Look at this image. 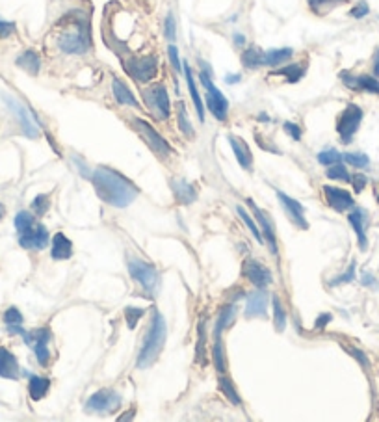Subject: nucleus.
<instances>
[{
	"mask_svg": "<svg viewBox=\"0 0 379 422\" xmlns=\"http://www.w3.org/2000/svg\"><path fill=\"white\" fill-rule=\"evenodd\" d=\"M91 181H94L98 199L110 206H118V209H125V206L130 205L140 194L136 184H132L127 177H123L121 173L112 170V167H95V172L91 173Z\"/></svg>",
	"mask_w": 379,
	"mask_h": 422,
	"instance_id": "f257e3e1",
	"label": "nucleus"
},
{
	"mask_svg": "<svg viewBox=\"0 0 379 422\" xmlns=\"http://www.w3.org/2000/svg\"><path fill=\"white\" fill-rule=\"evenodd\" d=\"M166 335H168V328H166V320H164L162 313L158 309L153 311V318H151V324H149L147 335H145V340H143V346L140 350L138 361H136V367L140 370H145V368H151L157 359L160 357V352L164 348V343H166Z\"/></svg>",
	"mask_w": 379,
	"mask_h": 422,
	"instance_id": "f03ea898",
	"label": "nucleus"
},
{
	"mask_svg": "<svg viewBox=\"0 0 379 422\" xmlns=\"http://www.w3.org/2000/svg\"><path fill=\"white\" fill-rule=\"evenodd\" d=\"M58 47L67 55H84L89 43L82 21H73L69 28H65L58 38Z\"/></svg>",
	"mask_w": 379,
	"mask_h": 422,
	"instance_id": "7ed1b4c3",
	"label": "nucleus"
},
{
	"mask_svg": "<svg viewBox=\"0 0 379 422\" xmlns=\"http://www.w3.org/2000/svg\"><path fill=\"white\" fill-rule=\"evenodd\" d=\"M201 82L207 89V106L212 113H214V118L220 119V121H225L227 119V112H229V103H227L225 95L220 91V89L214 86L210 79V71H201Z\"/></svg>",
	"mask_w": 379,
	"mask_h": 422,
	"instance_id": "20e7f679",
	"label": "nucleus"
},
{
	"mask_svg": "<svg viewBox=\"0 0 379 422\" xmlns=\"http://www.w3.org/2000/svg\"><path fill=\"white\" fill-rule=\"evenodd\" d=\"M361 121H363V110L357 104H348L344 112L339 116V121H336V133H339L340 140L344 143H350L355 133H357V128H359Z\"/></svg>",
	"mask_w": 379,
	"mask_h": 422,
	"instance_id": "39448f33",
	"label": "nucleus"
},
{
	"mask_svg": "<svg viewBox=\"0 0 379 422\" xmlns=\"http://www.w3.org/2000/svg\"><path fill=\"white\" fill-rule=\"evenodd\" d=\"M143 101L149 106V110L157 116L158 119H168L169 118V97L168 91L164 88L162 84H157V86H151V88L143 89L142 91Z\"/></svg>",
	"mask_w": 379,
	"mask_h": 422,
	"instance_id": "423d86ee",
	"label": "nucleus"
},
{
	"mask_svg": "<svg viewBox=\"0 0 379 422\" xmlns=\"http://www.w3.org/2000/svg\"><path fill=\"white\" fill-rule=\"evenodd\" d=\"M132 127L136 128V133L145 140V143L151 148V151H154L157 155H160V157H168L169 152H171L169 143L166 142V140H164V138L160 136V134H158L157 131H154V128L145 121V119L136 118L132 121Z\"/></svg>",
	"mask_w": 379,
	"mask_h": 422,
	"instance_id": "0eeeda50",
	"label": "nucleus"
},
{
	"mask_svg": "<svg viewBox=\"0 0 379 422\" xmlns=\"http://www.w3.org/2000/svg\"><path fill=\"white\" fill-rule=\"evenodd\" d=\"M128 272H130V275H132L134 279L138 281L140 285L147 290V292H154V290H157L160 275H158L154 266H151L149 262H143V260L130 259L128 260Z\"/></svg>",
	"mask_w": 379,
	"mask_h": 422,
	"instance_id": "6e6552de",
	"label": "nucleus"
},
{
	"mask_svg": "<svg viewBox=\"0 0 379 422\" xmlns=\"http://www.w3.org/2000/svg\"><path fill=\"white\" fill-rule=\"evenodd\" d=\"M25 343L30 344L32 348H34L35 352V357H38V363L41 365V367H47L50 361V350H49V343L50 339H52V335H50V331L47 328H41V329H34V331H30V333H26L25 331Z\"/></svg>",
	"mask_w": 379,
	"mask_h": 422,
	"instance_id": "1a4fd4ad",
	"label": "nucleus"
},
{
	"mask_svg": "<svg viewBox=\"0 0 379 422\" xmlns=\"http://www.w3.org/2000/svg\"><path fill=\"white\" fill-rule=\"evenodd\" d=\"M125 69L127 73L136 79L138 82H149L151 79L157 77L158 62L154 56H145V58H130L125 62Z\"/></svg>",
	"mask_w": 379,
	"mask_h": 422,
	"instance_id": "9d476101",
	"label": "nucleus"
},
{
	"mask_svg": "<svg viewBox=\"0 0 379 422\" xmlns=\"http://www.w3.org/2000/svg\"><path fill=\"white\" fill-rule=\"evenodd\" d=\"M19 244L25 248V250L32 251H40L43 248H47L49 244V233L45 229V226L41 223H30L26 229L19 233Z\"/></svg>",
	"mask_w": 379,
	"mask_h": 422,
	"instance_id": "9b49d317",
	"label": "nucleus"
},
{
	"mask_svg": "<svg viewBox=\"0 0 379 422\" xmlns=\"http://www.w3.org/2000/svg\"><path fill=\"white\" fill-rule=\"evenodd\" d=\"M119 406H121V396L115 391H112V389H101L86 404L88 411L95 413H112Z\"/></svg>",
	"mask_w": 379,
	"mask_h": 422,
	"instance_id": "f8f14e48",
	"label": "nucleus"
},
{
	"mask_svg": "<svg viewBox=\"0 0 379 422\" xmlns=\"http://www.w3.org/2000/svg\"><path fill=\"white\" fill-rule=\"evenodd\" d=\"M276 194H277V199L281 201L283 209H285L286 214H288V218L294 221L295 226L300 227V229H309V223H307L305 220V206L301 205L300 201H295L294 197L286 196L285 191L277 190Z\"/></svg>",
	"mask_w": 379,
	"mask_h": 422,
	"instance_id": "ddd939ff",
	"label": "nucleus"
},
{
	"mask_svg": "<svg viewBox=\"0 0 379 422\" xmlns=\"http://www.w3.org/2000/svg\"><path fill=\"white\" fill-rule=\"evenodd\" d=\"M342 82L350 89H361V91H368V94L379 95V80L370 74H351L348 71L340 73Z\"/></svg>",
	"mask_w": 379,
	"mask_h": 422,
	"instance_id": "4468645a",
	"label": "nucleus"
},
{
	"mask_svg": "<svg viewBox=\"0 0 379 422\" xmlns=\"http://www.w3.org/2000/svg\"><path fill=\"white\" fill-rule=\"evenodd\" d=\"M322 190H324L327 205H329L331 209H335V211L344 212V211H350V209H353L355 206V201L350 191H346L342 190V188H335V187H324Z\"/></svg>",
	"mask_w": 379,
	"mask_h": 422,
	"instance_id": "2eb2a0df",
	"label": "nucleus"
},
{
	"mask_svg": "<svg viewBox=\"0 0 379 422\" xmlns=\"http://www.w3.org/2000/svg\"><path fill=\"white\" fill-rule=\"evenodd\" d=\"M244 275H246L247 279L251 281L253 285L259 287V289H266L268 285H271V272L268 268L261 265V262H256V260H246V265H244Z\"/></svg>",
	"mask_w": 379,
	"mask_h": 422,
	"instance_id": "dca6fc26",
	"label": "nucleus"
},
{
	"mask_svg": "<svg viewBox=\"0 0 379 422\" xmlns=\"http://www.w3.org/2000/svg\"><path fill=\"white\" fill-rule=\"evenodd\" d=\"M247 205H249V209H251V212L255 214V218L259 220V226H261L262 233H264V238H266L268 245H270V251L273 253V255H277V242H276V229H273V226H271L270 218L264 214V212L259 209V206L255 205V201L253 199H247Z\"/></svg>",
	"mask_w": 379,
	"mask_h": 422,
	"instance_id": "f3484780",
	"label": "nucleus"
},
{
	"mask_svg": "<svg viewBox=\"0 0 379 422\" xmlns=\"http://www.w3.org/2000/svg\"><path fill=\"white\" fill-rule=\"evenodd\" d=\"M268 309V294L262 290H256L247 296L246 316L247 318H256V316H266Z\"/></svg>",
	"mask_w": 379,
	"mask_h": 422,
	"instance_id": "a211bd4d",
	"label": "nucleus"
},
{
	"mask_svg": "<svg viewBox=\"0 0 379 422\" xmlns=\"http://www.w3.org/2000/svg\"><path fill=\"white\" fill-rule=\"evenodd\" d=\"M8 106H10V109L17 113V119H19L21 127H23V131H25L26 136L28 138L38 136V125L34 123V119H32V116L28 113V110H26L23 104L17 103L15 99H8Z\"/></svg>",
	"mask_w": 379,
	"mask_h": 422,
	"instance_id": "6ab92c4d",
	"label": "nucleus"
},
{
	"mask_svg": "<svg viewBox=\"0 0 379 422\" xmlns=\"http://www.w3.org/2000/svg\"><path fill=\"white\" fill-rule=\"evenodd\" d=\"M0 376L6 379H19L21 376L17 357L6 348H0Z\"/></svg>",
	"mask_w": 379,
	"mask_h": 422,
	"instance_id": "aec40b11",
	"label": "nucleus"
},
{
	"mask_svg": "<svg viewBox=\"0 0 379 422\" xmlns=\"http://www.w3.org/2000/svg\"><path fill=\"white\" fill-rule=\"evenodd\" d=\"M348 220H350V226L357 233V240H359L361 250H365L366 245H368V242H366V223H368L366 212L363 209H359V206H353V212H351Z\"/></svg>",
	"mask_w": 379,
	"mask_h": 422,
	"instance_id": "412c9836",
	"label": "nucleus"
},
{
	"mask_svg": "<svg viewBox=\"0 0 379 422\" xmlns=\"http://www.w3.org/2000/svg\"><path fill=\"white\" fill-rule=\"evenodd\" d=\"M229 143H231L232 151H234V157H237L238 164H240L244 170H251L253 155L251 151H249V145L238 136H229Z\"/></svg>",
	"mask_w": 379,
	"mask_h": 422,
	"instance_id": "4be33fe9",
	"label": "nucleus"
},
{
	"mask_svg": "<svg viewBox=\"0 0 379 422\" xmlns=\"http://www.w3.org/2000/svg\"><path fill=\"white\" fill-rule=\"evenodd\" d=\"M50 255L55 260H67L73 255V242L64 235V233H56L52 238V251Z\"/></svg>",
	"mask_w": 379,
	"mask_h": 422,
	"instance_id": "5701e85b",
	"label": "nucleus"
},
{
	"mask_svg": "<svg viewBox=\"0 0 379 422\" xmlns=\"http://www.w3.org/2000/svg\"><path fill=\"white\" fill-rule=\"evenodd\" d=\"M171 188H173V196L177 199L181 205H190L197 199V194L193 190L192 184H188L186 181L183 179H177V181H171Z\"/></svg>",
	"mask_w": 379,
	"mask_h": 422,
	"instance_id": "b1692460",
	"label": "nucleus"
},
{
	"mask_svg": "<svg viewBox=\"0 0 379 422\" xmlns=\"http://www.w3.org/2000/svg\"><path fill=\"white\" fill-rule=\"evenodd\" d=\"M237 318V305H227L220 311V316L216 320V329H214V339H222V333L227 328H231Z\"/></svg>",
	"mask_w": 379,
	"mask_h": 422,
	"instance_id": "393cba45",
	"label": "nucleus"
},
{
	"mask_svg": "<svg viewBox=\"0 0 379 422\" xmlns=\"http://www.w3.org/2000/svg\"><path fill=\"white\" fill-rule=\"evenodd\" d=\"M112 89L113 95H115V101H118L119 104H125V106H138V101H136V97L132 95V91H130L119 79L112 80Z\"/></svg>",
	"mask_w": 379,
	"mask_h": 422,
	"instance_id": "a878e982",
	"label": "nucleus"
},
{
	"mask_svg": "<svg viewBox=\"0 0 379 422\" xmlns=\"http://www.w3.org/2000/svg\"><path fill=\"white\" fill-rule=\"evenodd\" d=\"M184 73H186L188 89H190V95H192L193 106H196V110H197V118H199V121H205V110H203L201 95H199V91H197L196 80H193V74H192V69H190V65H184Z\"/></svg>",
	"mask_w": 379,
	"mask_h": 422,
	"instance_id": "bb28decb",
	"label": "nucleus"
},
{
	"mask_svg": "<svg viewBox=\"0 0 379 422\" xmlns=\"http://www.w3.org/2000/svg\"><path fill=\"white\" fill-rule=\"evenodd\" d=\"M49 387H50V382L47 378H41V376H30L28 393L32 400H41V398L47 394Z\"/></svg>",
	"mask_w": 379,
	"mask_h": 422,
	"instance_id": "cd10ccee",
	"label": "nucleus"
},
{
	"mask_svg": "<svg viewBox=\"0 0 379 422\" xmlns=\"http://www.w3.org/2000/svg\"><path fill=\"white\" fill-rule=\"evenodd\" d=\"M17 65L25 69V71H28L30 74H38L40 73L41 60H40V56L35 55L34 50H26L25 55L19 56V60H17Z\"/></svg>",
	"mask_w": 379,
	"mask_h": 422,
	"instance_id": "c85d7f7f",
	"label": "nucleus"
},
{
	"mask_svg": "<svg viewBox=\"0 0 379 422\" xmlns=\"http://www.w3.org/2000/svg\"><path fill=\"white\" fill-rule=\"evenodd\" d=\"M294 50L292 49H273L264 52V65H281L292 58Z\"/></svg>",
	"mask_w": 379,
	"mask_h": 422,
	"instance_id": "c756f323",
	"label": "nucleus"
},
{
	"mask_svg": "<svg viewBox=\"0 0 379 422\" xmlns=\"http://www.w3.org/2000/svg\"><path fill=\"white\" fill-rule=\"evenodd\" d=\"M242 64L247 69L261 67V65H264V50L259 49V47H249L242 56Z\"/></svg>",
	"mask_w": 379,
	"mask_h": 422,
	"instance_id": "7c9ffc66",
	"label": "nucleus"
},
{
	"mask_svg": "<svg viewBox=\"0 0 379 422\" xmlns=\"http://www.w3.org/2000/svg\"><path fill=\"white\" fill-rule=\"evenodd\" d=\"M4 322H6V326H8V329H10L11 333L25 335V329H23V314L19 313V309L10 307V309L6 311Z\"/></svg>",
	"mask_w": 379,
	"mask_h": 422,
	"instance_id": "2f4dec72",
	"label": "nucleus"
},
{
	"mask_svg": "<svg viewBox=\"0 0 379 422\" xmlns=\"http://www.w3.org/2000/svg\"><path fill=\"white\" fill-rule=\"evenodd\" d=\"M307 2H309V8L316 15H327L333 8L342 4L344 0H307Z\"/></svg>",
	"mask_w": 379,
	"mask_h": 422,
	"instance_id": "473e14b6",
	"label": "nucleus"
},
{
	"mask_svg": "<svg viewBox=\"0 0 379 422\" xmlns=\"http://www.w3.org/2000/svg\"><path fill=\"white\" fill-rule=\"evenodd\" d=\"M273 74H281V77H286V82H298V80L303 79V74H305V67L303 65H286V67H281L279 71H276Z\"/></svg>",
	"mask_w": 379,
	"mask_h": 422,
	"instance_id": "72a5a7b5",
	"label": "nucleus"
},
{
	"mask_svg": "<svg viewBox=\"0 0 379 422\" xmlns=\"http://www.w3.org/2000/svg\"><path fill=\"white\" fill-rule=\"evenodd\" d=\"M177 121H179V128H181V133L184 134L186 138H193V127L192 123L188 121V116H186V106H184V103H179L177 106Z\"/></svg>",
	"mask_w": 379,
	"mask_h": 422,
	"instance_id": "f704fd0d",
	"label": "nucleus"
},
{
	"mask_svg": "<svg viewBox=\"0 0 379 422\" xmlns=\"http://www.w3.org/2000/svg\"><path fill=\"white\" fill-rule=\"evenodd\" d=\"M237 211H238V216L244 220V223H246L247 229H249V231H251V235L255 236V240L259 242V244H264V238H262V235H261V229H259L255 221H253V216H249V214H247V212L244 211L242 206H238Z\"/></svg>",
	"mask_w": 379,
	"mask_h": 422,
	"instance_id": "c9c22d12",
	"label": "nucleus"
},
{
	"mask_svg": "<svg viewBox=\"0 0 379 422\" xmlns=\"http://www.w3.org/2000/svg\"><path fill=\"white\" fill-rule=\"evenodd\" d=\"M273 322H276L277 331H285L286 328V314L285 309H283V304L279 298H273Z\"/></svg>",
	"mask_w": 379,
	"mask_h": 422,
	"instance_id": "e433bc0d",
	"label": "nucleus"
},
{
	"mask_svg": "<svg viewBox=\"0 0 379 422\" xmlns=\"http://www.w3.org/2000/svg\"><path fill=\"white\" fill-rule=\"evenodd\" d=\"M220 389H222V393L225 394L227 398H229V402L234 404V406H240L242 400L240 396H238L237 389H234V385H232L231 382L227 378H220Z\"/></svg>",
	"mask_w": 379,
	"mask_h": 422,
	"instance_id": "4c0bfd02",
	"label": "nucleus"
},
{
	"mask_svg": "<svg viewBox=\"0 0 379 422\" xmlns=\"http://www.w3.org/2000/svg\"><path fill=\"white\" fill-rule=\"evenodd\" d=\"M342 158H344L346 162L351 164V166L355 167L370 166V158L366 157V155H363V152H346V155H342Z\"/></svg>",
	"mask_w": 379,
	"mask_h": 422,
	"instance_id": "58836bf2",
	"label": "nucleus"
},
{
	"mask_svg": "<svg viewBox=\"0 0 379 422\" xmlns=\"http://www.w3.org/2000/svg\"><path fill=\"white\" fill-rule=\"evenodd\" d=\"M342 160V155H340L336 149H325L318 155V162L324 164V166H333V164L340 162Z\"/></svg>",
	"mask_w": 379,
	"mask_h": 422,
	"instance_id": "ea45409f",
	"label": "nucleus"
},
{
	"mask_svg": "<svg viewBox=\"0 0 379 422\" xmlns=\"http://www.w3.org/2000/svg\"><path fill=\"white\" fill-rule=\"evenodd\" d=\"M143 314H145V311L140 309V307H127V309H125V320H127L128 328H136V326H138V320L142 318Z\"/></svg>",
	"mask_w": 379,
	"mask_h": 422,
	"instance_id": "a19ab883",
	"label": "nucleus"
},
{
	"mask_svg": "<svg viewBox=\"0 0 379 422\" xmlns=\"http://www.w3.org/2000/svg\"><path fill=\"white\" fill-rule=\"evenodd\" d=\"M214 365H216L217 372H225V357H223V344L222 339H216L214 343Z\"/></svg>",
	"mask_w": 379,
	"mask_h": 422,
	"instance_id": "79ce46f5",
	"label": "nucleus"
},
{
	"mask_svg": "<svg viewBox=\"0 0 379 422\" xmlns=\"http://www.w3.org/2000/svg\"><path fill=\"white\" fill-rule=\"evenodd\" d=\"M327 177L329 179H336V181H350V173H348V170H346L344 166L340 162L333 164V166L327 170Z\"/></svg>",
	"mask_w": 379,
	"mask_h": 422,
	"instance_id": "37998d69",
	"label": "nucleus"
},
{
	"mask_svg": "<svg viewBox=\"0 0 379 422\" xmlns=\"http://www.w3.org/2000/svg\"><path fill=\"white\" fill-rule=\"evenodd\" d=\"M32 206H34V211L38 212V214H45V212L49 211V196L47 194H41V196H38L34 199V203H32Z\"/></svg>",
	"mask_w": 379,
	"mask_h": 422,
	"instance_id": "c03bdc74",
	"label": "nucleus"
},
{
	"mask_svg": "<svg viewBox=\"0 0 379 422\" xmlns=\"http://www.w3.org/2000/svg\"><path fill=\"white\" fill-rule=\"evenodd\" d=\"M196 354H197V361H199L201 365H205V359H203V355H205V331H203V322L199 324V340H197Z\"/></svg>",
	"mask_w": 379,
	"mask_h": 422,
	"instance_id": "a18cd8bd",
	"label": "nucleus"
},
{
	"mask_svg": "<svg viewBox=\"0 0 379 422\" xmlns=\"http://www.w3.org/2000/svg\"><path fill=\"white\" fill-rule=\"evenodd\" d=\"M351 279H355V262H351L350 270L346 272V274L339 275V277H335V281H331L329 285L335 287V285H342V283H350Z\"/></svg>",
	"mask_w": 379,
	"mask_h": 422,
	"instance_id": "49530a36",
	"label": "nucleus"
},
{
	"mask_svg": "<svg viewBox=\"0 0 379 422\" xmlns=\"http://www.w3.org/2000/svg\"><path fill=\"white\" fill-rule=\"evenodd\" d=\"M166 38L169 41H175V38H177V25H175V17L171 13L166 17Z\"/></svg>",
	"mask_w": 379,
	"mask_h": 422,
	"instance_id": "de8ad7c7",
	"label": "nucleus"
},
{
	"mask_svg": "<svg viewBox=\"0 0 379 422\" xmlns=\"http://www.w3.org/2000/svg\"><path fill=\"white\" fill-rule=\"evenodd\" d=\"M368 11H370L368 4H366L365 0H361L359 4L355 6L353 10L350 11V15H351V17H355V19H361V17H365V15H368Z\"/></svg>",
	"mask_w": 379,
	"mask_h": 422,
	"instance_id": "09e8293b",
	"label": "nucleus"
},
{
	"mask_svg": "<svg viewBox=\"0 0 379 422\" xmlns=\"http://www.w3.org/2000/svg\"><path fill=\"white\" fill-rule=\"evenodd\" d=\"M168 52H169V60H171V65H173V67H175V71H177V73H181V69H183V65H181V60H179L177 47H175V45H169Z\"/></svg>",
	"mask_w": 379,
	"mask_h": 422,
	"instance_id": "8fccbe9b",
	"label": "nucleus"
},
{
	"mask_svg": "<svg viewBox=\"0 0 379 422\" xmlns=\"http://www.w3.org/2000/svg\"><path fill=\"white\" fill-rule=\"evenodd\" d=\"M283 128L286 131V134L288 136H292L294 140H301V128L295 125V123H290V121H286L285 125H283Z\"/></svg>",
	"mask_w": 379,
	"mask_h": 422,
	"instance_id": "3c124183",
	"label": "nucleus"
},
{
	"mask_svg": "<svg viewBox=\"0 0 379 422\" xmlns=\"http://www.w3.org/2000/svg\"><path fill=\"white\" fill-rule=\"evenodd\" d=\"M350 181L353 182L355 191H363L366 187V182H368V179H366L365 175H353V179H350Z\"/></svg>",
	"mask_w": 379,
	"mask_h": 422,
	"instance_id": "603ef678",
	"label": "nucleus"
},
{
	"mask_svg": "<svg viewBox=\"0 0 379 422\" xmlns=\"http://www.w3.org/2000/svg\"><path fill=\"white\" fill-rule=\"evenodd\" d=\"M15 26L11 23H4V21H0V38H8V35L13 32Z\"/></svg>",
	"mask_w": 379,
	"mask_h": 422,
	"instance_id": "864d4df0",
	"label": "nucleus"
},
{
	"mask_svg": "<svg viewBox=\"0 0 379 422\" xmlns=\"http://www.w3.org/2000/svg\"><path fill=\"white\" fill-rule=\"evenodd\" d=\"M331 320H333V316H331L329 313H325V314H322L320 318L316 320V329H322V328H325V326L329 324Z\"/></svg>",
	"mask_w": 379,
	"mask_h": 422,
	"instance_id": "5fc2aeb1",
	"label": "nucleus"
},
{
	"mask_svg": "<svg viewBox=\"0 0 379 422\" xmlns=\"http://www.w3.org/2000/svg\"><path fill=\"white\" fill-rule=\"evenodd\" d=\"M350 354L353 355V357H357L361 361V363L365 365V367H368V359L365 357V355H363V352H359V350H355V348H351L350 350Z\"/></svg>",
	"mask_w": 379,
	"mask_h": 422,
	"instance_id": "6e6d98bb",
	"label": "nucleus"
},
{
	"mask_svg": "<svg viewBox=\"0 0 379 422\" xmlns=\"http://www.w3.org/2000/svg\"><path fill=\"white\" fill-rule=\"evenodd\" d=\"M363 285H366V287H372V289H375V287H378V283H375L374 281V277H372V275L370 274H365L363 275Z\"/></svg>",
	"mask_w": 379,
	"mask_h": 422,
	"instance_id": "4d7b16f0",
	"label": "nucleus"
},
{
	"mask_svg": "<svg viewBox=\"0 0 379 422\" xmlns=\"http://www.w3.org/2000/svg\"><path fill=\"white\" fill-rule=\"evenodd\" d=\"M374 74L375 77H379V49L375 50V55H374Z\"/></svg>",
	"mask_w": 379,
	"mask_h": 422,
	"instance_id": "13d9d810",
	"label": "nucleus"
},
{
	"mask_svg": "<svg viewBox=\"0 0 379 422\" xmlns=\"http://www.w3.org/2000/svg\"><path fill=\"white\" fill-rule=\"evenodd\" d=\"M234 43H237L238 47H242V45H246V38L237 32V34H234Z\"/></svg>",
	"mask_w": 379,
	"mask_h": 422,
	"instance_id": "bf43d9fd",
	"label": "nucleus"
},
{
	"mask_svg": "<svg viewBox=\"0 0 379 422\" xmlns=\"http://www.w3.org/2000/svg\"><path fill=\"white\" fill-rule=\"evenodd\" d=\"M227 82L229 84H234V82H240V74H234V77H232V74H229V77H227Z\"/></svg>",
	"mask_w": 379,
	"mask_h": 422,
	"instance_id": "052dcab7",
	"label": "nucleus"
},
{
	"mask_svg": "<svg viewBox=\"0 0 379 422\" xmlns=\"http://www.w3.org/2000/svg\"><path fill=\"white\" fill-rule=\"evenodd\" d=\"M2 216H4V209H2V205H0V220H2Z\"/></svg>",
	"mask_w": 379,
	"mask_h": 422,
	"instance_id": "680f3d73",
	"label": "nucleus"
},
{
	"mask_svg": "<svg viewBox=\"0 0 379 422\" xmlns=\"http://www.w3.org/2000/svg\"><path fill=\"white\" fill-rule=\"evenodd\" d=\"M378 201H379V199H378Z\"/></svg>",
	"mask_w": 379,
	"mask_h": 422,
	"instance_id": "e2e57ef3",
	"label": "nucleus"
}]
</instances>
